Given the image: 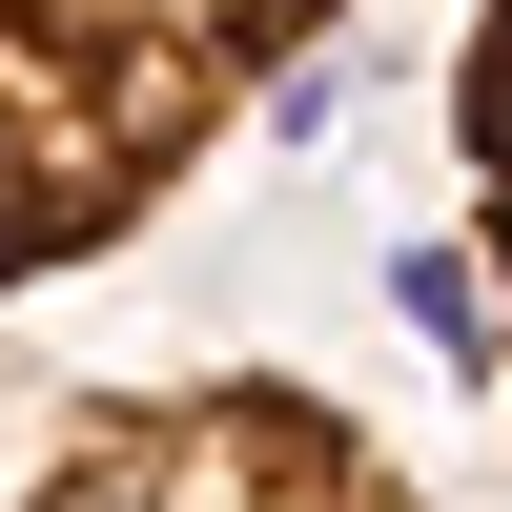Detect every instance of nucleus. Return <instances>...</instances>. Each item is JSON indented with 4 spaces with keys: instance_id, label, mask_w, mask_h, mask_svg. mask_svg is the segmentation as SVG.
Instances as JSON below:
<instances>
[{
    "instance_id": "nucleus-1",
    "label": "nucleus",
    "mask_w": 512,
    "mask_h": 512,
    "mask_svg": "<svg viewBox=\"0 0 512 512\" xmlns=\"http://www.w3.org/2000/svg\"><path fill=\"white\" fill-rule=\"evenodd\" d=\"M328 21L349 0H0V287L103 267Z\"/></svg>"
},
{
    "instance_id": "nucleus-2",
    "label": "nucleus",
    "mask_w": 512,
    "mask_h": 512,
    "mask_svg": "<svg viewBox=\"0 0 512 512\" xmlns=\"http://www.w3.org/2000/svg\"><path fill=\"white\" fill-rule=\"evenodd\" d=\"M0 512H431L287 369H0Z\"/></svg>"
},
{
    "instance_id": "nucleus-3",
    "label": "nucleus",
    "mask_w": 512,
    "mask_h": 512,
    "mask_svg": "<svg viewBox=\"0 0 512 512\" xmlns=\"http://www.w3.org/2000/svg\"><path fill=\"white\" fill-rule=\"evenodd\" d=\"M451 144H472V246H492V349H512V0H472V62H451Z\"/></svg>"
},
{
    "instance_id": "nucleus-4",
    "label": "nucleus",
    "mask_w": 512,
    "mask_h": 512,
    "mask_svg": "<svg viewBox=\"0 0 512 512\" xmlns=\"http://www.w3.org/2000/svg\"><path fill=\"white\" fill-rule=\"evenodd\" d=\"M390 287H410V328H431V349H472V369H492V287H472V246H410Z\"/></svg>"
}]
</instances>
